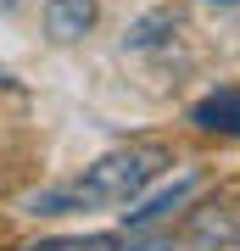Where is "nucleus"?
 Returning <instances> with one entry per match:
<instances>
[{"label":"nucleus","mask_w":240,"mask_h":251,"mask_svg":"<svg viewBox=\"0 0 240 251\" xmlns=\"http://www.w3.org/2000/svg\"><path fill=\"white\" fill-rule=\"evenodd\" d=\"M173 168V151L157 140H140V145H123V151L101 156L95 168H84L79 184H62V190H39L28 196V212H79V206H129L157 173Z\"/></svg>","instance_id":"1"},{"label":"nucleus","mask_w":240,"mask_h":251,"mask_svg":"<svg viewBox=\"0 0 240 251\" xmlns=\"http://www.w3.org/2000/svg\"><path fill=\"white\" fill-rule=\"evenodd\" d=\"M95 28V0H45V34L56 45H73Z\"/></svg>","instance_id":"2"},{"label":"nucleus","mask_w":240,"mask_h":251,"mask_svg":"<svg viewBox=\"0 0 240 251\" xmlns=\"http://www.w3.org/2000/svg\"><path fill=\"white\" fill-rule=\"evenodd\" d=\"M190 123L201 134H240V90H213L190 106Z\"/></svg>","instance_id":"3"},{"label":"nucleus","mask_w":240,"mask_h":251,"mask_svg":"<svg viewBox=\"0 0 240 251\" xmlns=\"http://www.w3.org/2000/svg\"><path fill=\"white\" fill-rule=\"evenodd\" d=\"M196 190H201V173H185V179H179V184H168L162 196H151V201H140V206H134V212H123V224H129V229H145V224H157V218L179 212V206L196 196Z\"/></svg>","instance_id":"4"},{"label":"nucleus","mask_w":240,"mask_h":251,"mask_svg":"<svg viewBox=\"0 0 240 251\" xmlns=\"http://www.w3.org/2000/svg\"><path fill=\"white\" fill-rule=\"evenodd\" d=\"M190 240L196 246H235L240 240V218L235 206H201V212H190Z\"/></svg>","instance_id":"5"},{"label":"nucleus","mask_w":240,"mask_h":251,"mask_svg":"<svg viewBox=\"0 0 240 251\" xmlns=\"http://www.w3.org/2000/svg\"><path fill=\"white\" fill-rule=\"evenodd\" d=\"M173 34H179V17H173L168 6H157V11H145V17H134V23H129L123 45H129V50H151V45H168Z\"/></svg>","instance_id":"6"},{"label":"nucleus","mask_w":240,"mask_h":251,"mask_svg":"<svg viewBox=\"0 0 240 251\" xmlns=\"http://www.w3.org/2000/svg\"><path fill=\"white\" fill-rule=\"evenodd\" d=\"M23 251H117L112 234H79V240H34Z\"/></svg>","instance_id":"7"},{"label":"nucleus","mask_w":240,"mask_h":251,"mask_svg":"<svg viewBox=\"0 0 240 251\" xmlns=\"http://www.w3.org/2000/svg\"><path fill=\"white\" fill-rule=\"evenodd\" d=\"M140 251H173V240H151V246H140Z\"/></svg>","instance_id":"8"},{"label":"nucleus","mask_w":240,"mask_h":251,"mask_svg":"<svg viewBox=\"0 0 240 251\" xmlns=\"http://www.w3.org/2000/svg\"><path fill=\"white\" fill-rule=\"evenodd\" d=\"M0 84H11V73H6V67H0Z\"/></svg>","instance_id":"9"},{"label":"nucleus","mask_w":240,"mask_h":251,"mask_svg":"<svg viewBox=\"0 0 240 251\" xmlns=\"http://www.w3.org/2000/svg\"><path fill=\"white\" fill-rule=\"evenodd\" d=\"M218 6H235V0H218Z\"/></svg>","instance_id":"10"},{"label":"nucleus","mask_w":240,"mask_h":251,"mask_svg":"<svg viewBox=\"0 0 240 251\" xmlns=\"http://www.w3.org/2000/svg\"><path fill=\"white\" fill-rule=\"evenodd\" d=\"M0 6H6V0H0Z\"/></svg>","instance_id":"11"}]
</instances>
